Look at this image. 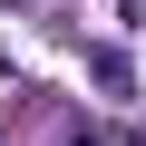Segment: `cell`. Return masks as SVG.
Segmentation results:
<instances>
[{"label": "cell", "instance_id": "cell-1", "mask_svg": "<svg viewBox=\"0 0 146 146\" xmlns=\"http://www.w3.org/2000/svg\"><path fill=\"white\" fill-rule=\"evenodd\" d=\"M78 146H98V136H78Z\"/></svg>", "mask_w": 146, "mask_h": 146}]
</instances>
